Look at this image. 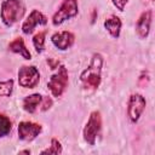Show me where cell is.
I'll return each instance as SVG.
<instances>
[{"instance_id":"obj_4","label":"cell","mask_w":155,"mask_h":155,"mask_svg":"<svg viewBox=\"0 0 155 155\" xmlns=\"http://www.w3.org/2000/svg\"><path fill=\"white\" fill-rule=\"evenodd\" d=\"M67 85H68V71L64 65H61L58 68V71L51 76L47 86L54 97H59L65 90Z\"/></svg>"},{"instance_id":"obj_3","label":"cell","mask_w":155,"mask_h":155,"mask_svg":"<svg viewBox=\"0 0 155 155\" xmlns=\"http://www.w3.org/2000/svg\"><path fill=\"white\" fill-rule=\"evenodd\" d=\"M102 127V117H101V113L99 111H92L88 121L84 128V139L90 144V145H94L96 138L101 131Z\"/></svg>"},{"instance_id":"obj_13","label":"cell","mask_w":155,"mask_h":155,"mask_svg":"<svg viewBox=\"0 0 155 155\" xmlns=\"http://www.w3.org/2000/svg\"><path fill=\"white\" fill-rule=\"evenodd\" d=\"M8 48H10L12 52L19 53V54L23 56V58H25V59H30V57H31V54H30V52L28 51V48L25 47L24 41H23L22 38H16L12 42H10Z\"/></svg>"},{"instance_id":"obj_19","label":"cell","mask_w":155,"mask_h":155,"mask_svg":"<svg viewBox=\"0 0 155 155\" xmlns=\"http://www.w3.org/2000/svg\"><path fill=\"white\" fill-rule=\"evenodd\" d=\"M111 1H113V4L117 7V10H119V11H124L125 5L127 4V1H128V0H111Z\"/></svg>"},{"instance_id":"obj_18","label":"cell","mask_w":155,"mask_h":155,"mask_svg":"<svg viewBox=\"0 0 155 155\" xmlns=\"http://www.w3.org/2000/svg\"><path fill=\"white\" fill-rule=\"evenodd\" d=\"M33 44L35 46V50L38 52H41L44 48V44H45V31H40L38 33L34 38H33Z\"/></svg>"},{"instance_id":"obj_1","label":"cell","mask_w":155,"mask_h":155,"mask_svg":"<svg viewBox=\"0 0 155 155\" xmlns=\"http://www.w3.org/2000/svg\"><path fill=\"white\" fill-rule=\"evenodd\" d=\"M102 63H103V58L99 53H94L92 56L91 63L88 65L87 69H85L81 75H80V80L84 84V86L87 88H93L96 90L99 84H101V71H102Z\"/></svg>"},{"instance_id":"obj_5","label":"cell","mask_w":155,"mask_h":155,"mask_svg":"<svg viewBox=\"0 0 155 155\" xmlns=\"http://www.w3.org/2000/svg\"><path fill=\"white\" fill-rule=\"evenodd\" d=\"M39 80H40V74L34 65L30 67L24 65L18 71V82L22 87L33 88L39 84Z\"/></svg>"},{"instance_id":"obj_15","label":"cell","mask_w":155,"mask_h":155,"mask_svg":"<svg viewBox=\"0 0 155 155\" xmlns=\"http://www.w3.org/2000/svg\"><path fill=\"white\" fill-rule=\"evenodd\" d=\"M11 131V121L7 116L0 114V137L6 136Z\"/></svg>"},{"instance_id":"obj_9","label":"cell","mask_w":155,"mask_h":155,"mask_svg":"<svg viewBox=\"0 0 155 155\" xmlns=\"http://www.w3.org/2000/svg\"><path fill=\"white\" fill-rule=\"evenodd\" d=\"M46 23H47L46 17L38 10H33L30 12L29 17L24 21V23L22 25V30L24 34H30L38 24H46Z\"/></svg>"},{"instance_id":"obj_7","label":"cell","mask_w":155,"mask_h":155,"mask_svg":"<svg viewBox=\"0 0 155 155\" xmlns=\"http://www.w3.org/2000/svg\"><path fill=\"white\" fill-rule=\"evenodd\" d=\"M145 108V99L142 94L139 93H134L130 97L128 101V116L131 119L132 122L138 121L140 114L143 113Z\"/></svg>"},{"instance_id":"obj_14","label":"cell","mask_w":155,"mask_h":155,"mask_svg":"<svg viewBox=\"0 0 155 155\" xmlns=\"http://www.w3.org/2000/svg\"><path fill=\"white\" fill-rule=\"evenodd\" d=\"M42 97L39 94V93H34V94H30L28 97L24 98L23 101V107H24V110H27L28 113H34L38 108V105L40 104Z\"/></svg>"},{"instance_id":"obj_11","label":"cell","mask_w":155,"mask_h":155,"mask_svg":"<svg viewBox=\"0 0 155 155\" xmlns=\"http://www.w3.org/2000/svg\"><path fill=\"white\" fill-rule=\"evenodd\" d=\"M53 45L59 48V50H67L70 47L74 42V35L70 31H62V33H56L51 38Z\"/></svg>"},{"instance_id":"obj_10","label":"cell","mask_w":155,"mask_h":155,"mask_svg":"<svg viewBox=\"0 0 155 155\" xmlns=\"http://www.w3.org/2000/svg\"><path fill=\"white\" fill-rule=\"evenodd\" d=\"M151 11L148 10L145 12H143L139 17V19L137 21V24H136V31L138 34V36L140 39H145L149 34V30H150V24H151Z\"/></svg>"},{"instance_id":"obj_8","label":"cell","mask_w":155,"mask_h":155,"mask_svg":"<svg viewBox=\"0 0 155 155\" xmlns=\"http://www.w3.org/2000/svg\"><path fill=\"white\" fill-rule=\"evenodd\" d=\"M41 132V126L30 121H22L18 125V136L22 140L30 142Z\"/></svg>"},{"instance_id":"obj_2","label":"cell","mask_w":155,"mask_h":155,"mask_svg":"<svg viewBox=\"0 0 155 155\" xmlns=\"http://www.w3.org/2000/svg\"><path fill=\"white\" fill-rule=\"evenodd\" d=\"M25 12V6L21 0H5L1 4V19L5 25L11 27L18 22Z\"/></svg>"},{"instance_id":"obj_12","label":"cell","mask_w":155,"mask_h":155,"mask_svg":"<svg viewBox=\"0 0 155 155\" xmlns=\"http://www.w3.org/2000/svg\"><path fill=\"white\" fill-rule=\"evenodd\" d=\"M104 27L105 29L109 31V34L113 38H119L120 35V29H121V21L119 17L116 16H110L108 19H105L104 22Z\"/></svg>"},{"instance_id":"obj_21","label":"cell","mask_w":155,"mask_h":155,"mask_svg":"<svg viewBox=\"0 0 155 155\" xmlns=\"http://www.w3.org/2000/svg\"><path fill=\"white\" fill-rule=\"evenodd\" d=\"M19 154H30L29 150H23V151H19Z\"/></svg>"},{"instance_id":"obj_16","label":"cell","mask_w":155,"mask_h":155,"mask_svg":"<svg viewBox=\"0 0 155 155\" xmlns=\"http://www.w3.org/2000/svg\"><path fill=\"white\" fill-rule=\"evenodd\" d=\"M12 88H13V80H7L4 82H0V97H6L10 96L12 93Z\"/></svg>"},{"instance_id":"obj_17","label":"cell","mask_w":155,"mask_h":155,"mask_svg":"<svg viewBox=\"0 0 155 155\" xmlns=\"http://www.w3.org/2000/svg\"><path fill=\"white\" fill-rule=\"evenodd\" d=\"M61 153H62V145H61V143L56 138H52L51 147L48 149L41 151V154H54V155L56 154H61Z\"/></svg>"},{"instance_id":"obj_20","label":"cell","mask_w":155,"mask_h":155,"mask_svg":"<svg viewBox=\"0 0 155 155\" xmlns=\"http://www.w3.org/2000/svg\"><path fill=\"white\" fill-rule=\"evenodd\" d=\"M44 104H42V108H41V110H47L50 107H51V104H52V101H51V98H48V97H45L44 98Z\"/></svg>"},{"instance_id":"obj_6","label":"cell","mask_w":155,"mask_h":155,"mask_svg":"<svg viewBox=\"0 0 155 155\" xmlns=\"http://www.w3.org/2000/svg\"><path fill=\"white\" fill-rule=\"evenodd\" d=\"M78 15V2L76 0H64L58 8V11L54 13L52 18V23L54 25H59L65 19L71 18Z\"/></svg>"}]
</instances>
